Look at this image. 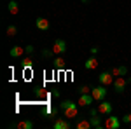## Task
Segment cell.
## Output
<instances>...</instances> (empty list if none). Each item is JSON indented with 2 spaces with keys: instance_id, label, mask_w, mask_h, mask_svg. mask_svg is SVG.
<instances>
[{
  "instance_id": "44dd1931",
  "label": "cell",
  "mask_w": 131,
  "mask_h": 129,
  "mask_svg": "<svg viewBox=\"0 0 131 129\" xmlns=\"http://www.w3.org/2000/svg\"><path fill=\"white\" fill-rule=\"evenodd\" d=\"M56 113H58V110L56 108H52V107H47V108H46V115H52V117H54V115H56Z\"/></svg>"
},
{
  "instance_id": "cb8c5ba5",
  "label": "cell",
  "mask_w": 131,
  "mask_h": 129,
  "mask_svg": "<svg viewBox=\"0 0 131 129\" xmlns=\"http://www.w3.org/2000/svg\"><path fill=\"white\" fill-rule=\"evenodd\" d=\"M42 54H44L46 58H49V56H52V54H54V52H52V51H49V49H46V51H42Z\"/></svg>"
},
{
  "instance_id": "ac0fdd59",
  "label": "cell",
  "mask_w": 131,
  "mask_h": 129,
  "mask_svg": "<svg viewBox=\"0 0 131 129\" xmlns=\"http://www.w3.org/2000/svg\"><path fill=\"white\" fill-rule=\"evenodd\" d=\"M5 33H7V37H14V35L18 33V28H16L14 25H9L7 30H5Z\"/></svg>"
},
{
  "instance_id": "7402d4cb",
  "label": "cell",
  "mask_w": 131,
  "mask_h": 129,
  "mask_svg": "<svg viewBox=\"0 0 131 129\" xmlns=\"http://www.w3.org/2000/svg\"><path fill=\"white\" fill-rule=\"evenodd\" d=\"M122 122H124V124H131V113L122 115Z\"/></svg>"
},
{
  "instance_id": "8fae6325",
  "label": "cell",
  "mask_w": 131,
  "mask_h": 129,
  "mask_svg": "<svg viewBox=\"0 0 131 129\" xmlns=\"http://www.w3.org/2000/svg\"><path fill=\"white\" fill-rule=\"evenodd\" d=\"M110 72H112V75H114V77H124V75L128 73V68L122 65V66H114Z\"/></svg>"
},
{
  "instance_id": "d6986e66",
  "label": "cell",
  "mask_w": 131,
  "mask_h": 129,
  "mask_svg": "<svg viewBox=\"0 0 131 129\" xmlns=\"http://www.w3.org/2000/svg\"><path fill=\"white\" fill-rule=\"evenodd\" d=\"M54 66H56V68H65V66H67V65H65V60L61 58V54L54 60Z\"/></svg>"
},
{
  "instance_id": "2e32d148",
  "label": "cell",
  "mask_w": 131,
  "mask_h": 129,
  "mask_svg": "<svg viewBox=\"0 0 131 129\" xmlns=\"http://www.w3.org/2000/svg\"><path fill=\"white\" fill-rule=\"evenodd\" d=\"M16 127H19V129H31L33 127V122L31 120H23V122H18V124H14Z\"/></svg>"
},
{
  "instance_id": "30bf717a",
  "label": "cell",
  "mask_w": 131,
  "mask_h": 129,
  "mask_svg": "<svg viewBox=\"0 0 131 129\" xmlns=\"http://www.w3.org/2000/svg\"><path fill=\"white\" fill-rule=\"evenodd\" d=\"M25 52H26V49L21 47V45H14V47H10V51H9L10 58H21Z\"/></svg>"
},
{
  "instance_id": "603a6c76",
  "label": "cell",
  "mask_w": 131,
  "mask_h": 129,
  "mask_svg": "<svg viewBox=\"0 0 131 129\" xmlns=\"http://www.w3.org/2000/svg\"><path fill=\"white\" fill-rule=\"evenodd\" d=\"M82 92H91V87L89 86H82L81 89H79V94H82Z\"/></svg>"
},
{
  "instance_id": "5b68a950",
  "label": "cell",
  "mask_w": 131,
  "mask_h": 129,
  "mask_svg": "<svg viewBox=\"0 0 131 129\" xmlns=\"http://www.w3.org/2000/svg\"><path fill=\"white\" fill-rule=\"evenodd\" d=\"M126 84H128V79H124V77H115V80H114V91L117 92V94H121V92H124V89H126Z\"/></svg>"
},
{
  "instance_id": "d4e9b609",
  "label": "cell",
  "mask_w": 131,
  "mask_h": 129,
  "mask_svg": "<svg viewBox=\"0 0 131 129\" xmlns=\"http://www.w3.org/2000/svg\"><path fill=\"white\" fill-rule=\"evenodd\" d=\"M98 113H100L98 108H89V115H98Z\"/></svg>"
},
{
  "instance_id": "83f0119b",
  "label": "cell",
  "mask_w": 131,
  "mask_h": 129,
  "mask_svg": "<svg viewBox=\"0 0 131 129\" xmlns=\"http://www.w3.org/2000/svg\"><path fill=\"white\" fill-rule=\"evenodd\" d=\"M81 2H82V4H88V2H89V0H81Z\"/></svg>"
},
{
  "instance_id": "6da1fadb",
  "label": "cell",
  "mask_w": 131,
  "mask_h": 129,
  "mask_svg": "<svg viewBox=\"0 0 131 129\" xmlns=\"http://www.w3.org/2000/svg\"><path fill=\"white\" fill-rule=\"evenodd\" d=\"M60 108H61V112H63V117H67V119H75V117H79L81 105H79V103H73L70 99H65V101L60 103Z\"/></svg>"
},
{
  "instance_id": "ffe728a7",
  "label": "cell",
  "mask_w": 131,
  "mask_h": 129,
  "mask_svg": "<svg viewBox=\"0 0 131 129\" xmlns=\"http://www.w3.org/2000/svg\"><path fill=\"white\" fill-rule=\"evenodd\" d=\"M31 65H33V60H31L30 56H28V58H25V60L21 61V66H23V68H30Z\"/></svg>"
},
{
  "instance_id": "ba28073f",
  "label": "cell",
  "mask_w": 131,
  "mask_h": 129,
  "mask_svg": "<svg viewBox=\"0 0 131 129\" xmlns=\"http://www.w3.org/2000/svg\"><path fill=\"white\" fill-rule=\"evenodd\" d=\"M98 110H100V113H103V115H108V113H112V105L107 99H101V103L98 105Z\"/></svg>"
},
{
  "instance_id": "277c9868",
  "label": "cell",
  "mask_w": 131,
  "mask_h": 129,
  "mask_svg": "<svg viewBox=\"0 0 131 129\" xmlns=\"http://www.w3.org/2000/svg\"><path fill=\"white\" fill-rule=\"evenodd\" d=\"M52 52L54 54H65L67 52V42L63 39H58V40H54V44H52Z\"/></svg>"
},
{
  "instance_id": "4316f807",
  "label": "cell",
  "mask_w": 131,
  "mask_h": 129,
  "mask_svg": "<svg viewBox=\"0 0 131 129\" xmlns=\"http://www.w3.org/2000/svg\"><path fill=\"white\" fill-rule=\"evenodd\" d=\"M98 51H100V49H98V47H91V54H93V56H94V54H96V52H98Z\"/></svg>"
},
{
  "instance_id": "9c48e42d",
  "label": "cell",
  "mask_w": 131,
  "mask_h": 129,
  "mask_svg": "<svg viewBox=\"0 0 131 129\" xmlns=\"http://www.w3.org/2000/svg\"><path fill=\"white\" fill-rule=\"evenodd\" d=\"M35 26H37L39 30H49L51 23H49V19H46V18H37V19H35Z\"/></svg>"
},
{
  "instance_id": "8992f818",
  "label": "cell",
  "mask_w": 131,
  "mask_h": 129,
  "mask_svg": "<svg viewBox=\"0 0 131 129\" xmlns=\"http://www.w3.org/2000/svg\"><path fill=\"white\" fill-rule=\"evenodd\" d=\"M98 80H100V84H103V86H112L114 84V75H112V72H101L100 75H98Z\"/></svg>"
},
{
  "instance_id": "4fadbf2b",
  "label": "cell",
  "mask_w": 131,
  "mask_h": 129,
  "mask_svg": "<svg viewBox=\"0 0 131 129\" xmlns=\"http://www.w3.org/2000/svg\"><path fill=\"white\" fill-rule=\"evenodd\" d=\"M52 127L54 129H68L70 124H68V120H65V119H56L54 124H52Z\"/></svg>"
},
{
  "instance_id": "5bb4252c",
  "label": "cell",
  "mask_w": 131,
  "mask_h": 129,
  "mask_svg": "<svg viewBox=\"0 0 131 129\" xmlns=\"http://www.w3.org/2000/svg\"><path fill=\"white\" fill-rule=\"evenodd\" d=\"M89 122H91V126H93V127H96V129L103 127V122H101V119L98 117V115H91V117H89Z\"/></svg>"
},
{
  "instance_id": "3957f363",
  "label": "cell",
  "mask_w": 131,
  "mask_h": 129,
  "mask_svg": "<svg viewBox=\"0 0 131 129\" xmlns=\"http://www.w3.org/2000/svg\"><path fill=\"white\" fill-rule=\"evenodd\" d=\"M103 127H107V129H119V127H121V119L115 117V115H112V113H108L107 119H105V122H103Z\"/></svg>"
},
{
  "instance_id": "9a60e30c",
  "label": "cell",
  "mask_w": 131,
  "mask_h": 129,
  "mask_svg": "<svg viewBox=\"0 0 131 129\" xmlns=\"http://www.w3.org/2000/svg\"><path fill=\"white\" fill-rule=\"evenodd\" d=\"M7 9H9L10 14H18V12H19V5H18L16 0H10L9 4H7Z\"/></svg>"
},
{
  "instance_id": "484cf974",
  "label": "cell",
  "mask_w": 131,
  "mask_h": 129,
  "mask_svg": "<svg viewBox=\"0 0 131 129\" xmlns=\"http://www.w3.org/2000/svg\"><path fill=\"white\" fill-rule=\"evenodd\" d=\"M25 49H26V52H28V54H31V52H33V45H26Z\"/></svg>"
},
{
  "instance_id": "7c38bea8",
  "label": "cell",
  "mask_w": 131,
  "mask_h": 129,
  "mask_svg": "<svg viewBox=\"0 0 131 129\" xmlns=\"http://www.w3.org/2000/svg\"><path fill=\"white\" fill-rule=\"evenodd\" d=\"M84 66H86L88 70H96V68H98V60H96L94 56H91V58H88V60H86Z\"/></svg>"
},
{
  "instance_id": "7a4b0ae2",
  "label": "cell",
  "mask_w": 131,
  "mask_h": 129,
  "mask_svg": "<svg viewBox=\"0 0 131 129\" xmlns=\"http://www.w3.org/2000/svg\"><path fill=\"white\" fill-rule=\"evenodd\" d=\"M107 92H108V89H107V86H96V87H91V94H93V98H94V101H101V99L107 98Z\"/></svg>"
},
{
  "instance_id": "e0dca14e",
  "label": "cell",
  "mask_w": 131,
  "mask_h": 129,
  "mask_svg": "<svg viewBox=\"0 0 131 129\" xmlns=\"http://www.w3.org/2000/svg\"><path fill=\"white\" fill-rule=\"evenodd\" d=\"M75 127L77 129H89V127H93V126H91L89 120H79V122L75 124Z\"/></svg>"
},
{
  "instance_id": "52a82bcc",
  "label": "cell",
  "mask_w": 131,
  "mask_h": 129,
  "mask_svg": "<svg viewBox=\"0 0 131 129\" xmlns=\"http://www.w3.org/2000/svg\"><path fill=\"white\" fill-rule=\"evenodd\" d=\"M94 101V98H93V94L91 92H82V94H79V105L81 107H91V103Z\"/></svg>"
}]
</instances>
